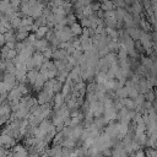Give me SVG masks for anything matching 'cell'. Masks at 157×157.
<instances>
[{
	"label": "cell",
	"instance_id": "6da1fadb",
	"mask_svg": "<svg viewBox=\"0 0 157 157\" xmlns=\"http://www.w3.org/2000/svg\"><path fill=\"white\" fill-rule=\"evenodd\" d=\"M114 6H115V4L113 0H104L103 4L101 5V9L104 11H112V10H114Z\"/></svg>",
	"mask_w": 157,
	"mask_h": 157
},
{
	"label": "cell",
	"instance_id": "7a4b0ae2",
	"mask_svg": "<svg viewBox=\"0 0 157 157\" xmlns=\"http://www.w3.org/2000/svg\"><path fill=\"white\" fill-rule=\"evenodd\" d=\"M71 32L74 33V34H78V33H81V26L78 25V23H72L71 25Z\"/></svg>",
	"mask_w": 157,
	"mask_h": 157
},
{
	"label": "cell",
	"instance_id": "3957f363",
	"mask_svg": "<svg viewBox=\"0 0 157 157\" xmlns=\"http://www.w3.org/2000/svg\"><path fill=\"white\" fill-rule=\"evenodd\" d=\"M141 9H142V6L137 2V1H135V2H132V6H131V10H132V12L134 13H139L140 11H141Z\"/></svg>",
	"mask_w": 157,
	"mask_h": 157
},
{
	"label": "cell",
	"instance_id": "277c9868",
	"mask_svg": "<svg viewBox=\"0 0 157 157\" xmlns=\"http://www.w3.org/2000/svg\"><path fill=\"white\" fill-rule=\"evenodd\" d=\"M47 29H48V28H47V27H44V26L39 27V28H38V31H37V37H38V38H40V37L47 32Z\"/></svg>",
	"mask_w": 157,
	"mask_h": 157
},
{
	"label": "cell",
	"instance_id": "5b68a950",
	"mask_svg": "<svg viewBox=\"0 0 157 157\" xmlns=\"http://www.w3.org/2000/svg\"><path fill=\"white\" fill-rule=\"evenodd\" d=\"M124 21H125V23H126V25H129V26L134 23V20H132V16H130V15H128V13L125 15V17H124Z\"/></svg>",
	"mask_w": 157,
	"mask_h": 157
},
{
	"label": "cell",
	"instance_id": "8992f818",
	"mask_svg": "<svg viewBox=\"0 0 157 157\" xmlns=\"http://www.w3.org/2000/svg\"><path fill=\"white\" fill-rule=\"evenodd\" d=\"M75 20H76V17H75L74 15H71V13H70V15H69V16L66 17V22H67V23H70V25L75 23V22H76Z\"/></svg>",
	"mask_w": 157,
	"mask_h": 157
},
{
	"label": "cell",
	"instance_id": "52a82bcc",
	"mask_svg": "<svg viewBox=\"0 0 157 157\" xmlns=\"http://www.w3.org/2000/svg\"><path fill=\"white\" fill-rule=\"evenodd\" d=\"M63 7H64L65 12H70V10H71V4H70L69 1H65L64 5H63Z\"/></svg>",
	"mask_w": 157,
	"mask_h": 157
},
{
	"label": "cell",
	"instance_id": "ba28073f",
	"mask_svg": "<svg viewBox=\"0 0 157 157\" xmlns=\"http://www.w3.org/2000/svg\"><path fill=\"white\" fill-rule=\"evenodd\" d=\"M114 4L118 6V7H123V6H125V0H114Z\"/></svg>",
	"mask_w": 157,
	"mask_h": 157
},
{
	"label": "cell",
	"instance_id": "9c48e42d",
	"mask_svg": "<svg viewBox=\"0 0 157 157\" xmlns=\"http://www.w3.org/2000/svg\"><path fill=\"white\" fill-rule=\"evenodd\" d=\"M130 34L134 36L135 38H139V37H140V32L136 31V29H130Z\"/></svg>",
	"mask_w": 157,
	"mask_h": 157
},
{
	"label": "cell",
	"instance_id": "30bf717a",
	"mask_svg": "<svg viewBox=\"0 0 157 157\" xmlns=\"http://www.w3.org/2000/svg\"><path fill=\"white\" fill-rule=\"evenodd\" d=\"M90 5H91V7H92L93 11H96V10H98V9L101 7V5H99L98 2H93V4H90Z\"/></svg>",
	"mask_w": 157,
	"mask_h": 157
}]
</instances>
